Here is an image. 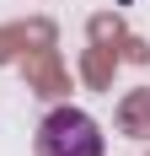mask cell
I'll list each match as a JSON object with an SVG mask.
<instances>
[{
  "label": "cell",
  "instance_id": "6da1fadb",
  "mask_svg": "<svg viewBox=\"0 0 150 156\" xmlns=\"http://www.w3.org/2000/svg\"><path fill=\"white\" fill-rule=\"evenodd\" d=\"M32 145H38V156H102L107 151L102 124H97L86 108H54V113H43Z\"/></svg>",
  "mask_w": 150,
  "mask_h": 156
}]
</instances>
